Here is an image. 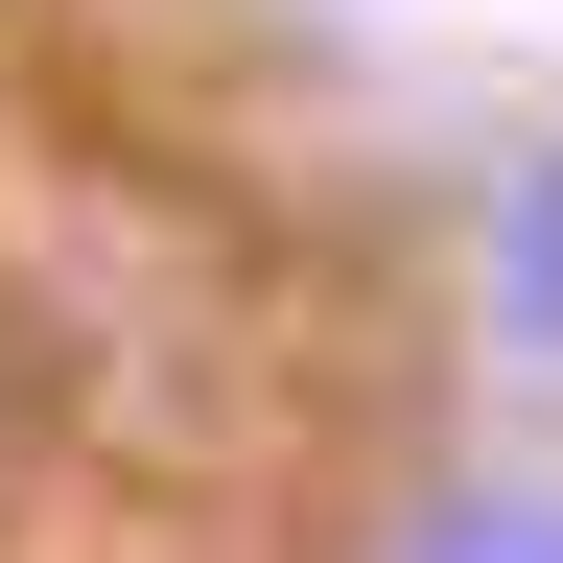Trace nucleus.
Instances as JSON below:
<instances>
[{
	"mask_svg": "<svg viewBox=\"0 0 563 563\" xmlns=\"http://www.w3.org/2000/svg\"><path fill=\"white\" fill-rule=\"evenodd\" d=\"M376 563H563V446H470V470H422Z\"/></svg>",
	"mask_w": 563,
	"mask_h": 563,
	"instance_id": "obj_2",
	"label": "nucleus"
},
{
	"mask_svg": "<svg viewBox=\"0 0 563 563\" xmlns=\"http://www.w3.org/2000/svg\"><path fill=\"white\" fill-rule=\"evenodd\" d=\"M470 329H493L517 399H563V141H517L493 211H470Z\"/></svg>",
	"mask_w": 563,
	"mask_h": 563,
	"instance_id": "obj_1",
	"label": "nucleus"
}]
</instances>
